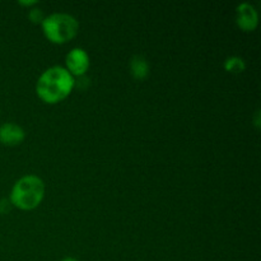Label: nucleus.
<instances>
[{
    "label": "nucleus",
    "instance_id": "nucleus-4",
    "mask_svg": "<svg viewBox=\"0 0 261 261\" xmlns=\"http://www.w3.org/2000/svg\"><path fill=\"white\" fill-rule=\"evenodd\" d=\"M66 70H69L71 75H83L89 66L88 54L83 48H73L66 55Z\"/></svg>",
    "mask_w": 261,
    "mask_h": 261
},
{
    "label": "nucleus",
    "instance_id": "nucleus-1",
    "mask_svg": "<svg viewBox=\"0 0 261 261\" xmlns=\"http://www.w3.org/2000/svg\"><path fill=\"white\" fill-rule=\"evenodd\" d=\"M74 87L73 75L61 66H53L43 71L36 86L38 97L47 103L63 101Z\"/></svg>",
    "mask_w": 261,
    "mask_h": 261
},
{
    "label": "nucleus",
    "instance_id": "nucleus-8",
    "mask_svg": "<svg viewBox=\"0 0 261 261\" xmlns=\"http://www.w3.org/2000/svg\"><path fill=\"white\" fill-rule=\"evenodd\" d=\"M224 68H226V70L232 71V73H241V71L245 70V61L241 58H237V56L228 58L224 63Z\"/></svg>",
    "mask_w": 261,
    "mask_h": 261
},
{
    "label": "nucleus",
    "instance_id": "nucleus-10",
    "mask_svg": "<svg viewBox=\"0 0 261 261\" xmlns=\"http://www.w3.org/2000/svg\"><path fill=\"white\" fill-rule=\"evenodd\" d=\"M63 261H78V260L73 259V257H66V259H64Z\"/></svg>",
    "mask_w": 261,
    "mask_h": 261
},
{
    "label": "nucleus",
    "instance_id": "nucleus-7",
    "mask_svg": "<svg viewBox=\"0 0 261 261\" xmlns=\"http://www.w3.org/2000/svg\"><path fill=\"white\" fill-rule=\"evenodd\" d=\"M133 75L137 79H143L148 75V63L143 56H135L130 63Z\"/></svg>",
    "mask_w": 261,
    "mask_h": 261
},
{
    "label": "nucleus",
    "instance_id": "nucleus-6",
    "mask_svg": "<svg viewBox=\"0 0 261 261\" xmlns=\"http://www.w3.org/2000/svg\"><path fill=\"white\" fill-rule=\"evenodd\" d=\"M24 139V130L17 124L7 122L0 126V143L4 145H18Z\"/></svg>",
    "mask_w": 261,
    "mask_h": 261
},
{
    "label": "nucleus",
    "instance_id": "nucleus-5",
    "mask_svg": "<svg viewBox=\"0 0 261 261\" xmlns=\"http://www.w3.org/2000/svg\"><path fill=\"white\" fill-rule=\"evenodd\" d=\"M237 24L241 30L250 32L254 31L257 25V12L249 3H242L237 7Z\"/></svg>",
    "mask_w": 261,
    "mask_h": 261
},
{
    "label": "nucleus",
    "instance_id": "nucleus-9",
    "mask_svg": "<svg viewBox=\"0 0 261 261\" xmlns=\"http://www.w3.org/2000/svg\"><path fill=\"white\" fill-rule=\"evenodd\" d=\"M30 19L32 20L33 23L41 22V20H42V22H43V19H45V18H43L42 10H41V9H32V10H31Z\"/></svg>",
    "mask_w": 261,
    "mask_h": 261
},
{
    "label": "nucleus",
    "instance_id": "nucleus-2",
    "mask_svg": "<svg viewBox=\"0 0 261 261\" xmlns=\"http://www.w3.org/2000/svg\"><path fill=\"white\" fill-rule=\"evenodd\" d=\"M45 195V184L35 175H27L14 184L10 193V203L22 211L37 208Z\"/></svg>",
    "mask_w": 261,
    "mask_h": 261
},
{
    "label": "nucleus",
    "instance_id": "nucleus-3",
    "mask_svg": "<svg viewBox=\"0 0 261 261\" xmlns=\"http://www.w3.org/2000/svg\"><path fill=\"white\" fill-rule=\"evenodd\" d=\"M43 33L54 43H64L75 37L78 33V20L65 13L48 15L42 22Z\"/></svg>",
    "mask_w": 261,
    "mask_h": 261
}]
</instances>
